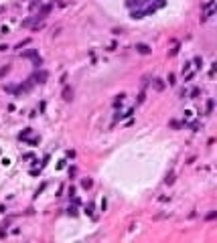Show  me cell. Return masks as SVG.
I'll use <instances>...</instances> for the list:
<instances>
[{
    "label": "cell",
    "instance_id": "1",
    "mask_svg": "<svg viewBox=\"0 0 217 243\" xmlns=\"http://www.w3.org/2000/svg\"><path fill=\"white\" fill-rule=\"evenodd\" d=\"M31 79H33V83H45V81L49 79V71H45V69H37L35 75H33Z\"/></svg>",
    "mask_w": 217,
    "mask_h": 243
},
{
    "label": "cell",
    "instance_id": "2",
    "mask_svg": "<svg viewBox=\"0 0 217 243\" xmlns=\"http://www.w3.org/2000/svg\"><path fill=\"white\" fill-rule=\"evenodd\" d=\"M51 8H53V4H51V2L43 4V6L39 8V14H37L35 18H37V20H43V18H47V16H49V12H51Z\"/></svg>",
    "mask_w": 217,
    "mask_h": 243
},
{
    "label": "cell",
    "instance_id": "3",
    "mask_svg": "<svg viewBox=\"0 0 217 243\" xmlns=\"http://www.w3.org/2000/svg\"><path fill=\"white\" fill-rule=\"evenodd\" d=\"M136 51L140 55H150V53H152V49H150L148 45H144V43H136Z\"/></svg>",
    "mask_w": 217,
    "mask_h": 243
},
{
    "label": "cell",
    "instance_id": "4",
    "mask_svg": "<svg viewBox=\"0 0 217 243\" xmlns=\"http://www.w3.org/2000/svg\"><path fill=\"white\" fill-rule=\"evenodd\" d=\"M61 97H63L65 101H71V99H73V89H71L69 85H65V87H63V93H61Z\"/></svg>",
    "mask_w": 217,
    "mask_h": 243
},
{
    "label": "cell",
    "instance_id": "5",
    "mask_svg": "<svg viewBox=\"0 0 217 243\" xmlns=\"http://www.w3.org/2000/svg\"><path fill=\"white\" fill-rule=\"evenodd\" d=\"M152 85H154V89H156V91H162L166 83H164V79H160V77H156V79H152Z\"/></svg>",
    "mask_w": 217,
    "mask_h": 243
},
{
    "label": "cell",
    "instance_id": "6",
    "mask_svg": "<svg viewBox=\"0 0 217 243\" xmlns=\"http://www.w3.org/2000/svg\"><path fill=\"white\" fill-rule=\"evenodd\" d=\"M31 132H33V128H25V130L18 134V138H20V140H27V138L31 136Z\"/></svg>",
    "mask_w": 217,
    "mask_h": 243
},
{
    "label": "cell",
    "instance_id": "7",
    "mask_svg": "<svg viewBox=\"0 0 217 243\" xmlns=\"http://www.w3.org/2000/svg\"><path fill=\"white\" fill-rule=\"evenodd\" d=\"M81 186H83L85 190H89V188L93 186V180H91V178H83V180H81Z\"/></svg>",
    "mask_w": 217,
    "mask_h": 243
},
{
    "label": "cell",
    "instance_id": "8",
    "mask_svg": "<svg viewBox=\"0 0 217 243\" xmlns=\"http://www.w3.org/2000/svg\"><path fill=\"white\" fill-rule=\"evenodd\" d=\"M93 209H95L93 203H87V205H85V211H83V213L87 215V217H93Z\"/></svg>",
    "mask_w": 217,
    "mask_h": 243
},
{
    "label": "cell",
    "instance_id": "9",
    "mask_svg": "<svg viewBox=\"0 0 217 243\" xmlns=\"http://www.w3.org/2000/svg\"><path fill=\"white\" fill-rule=\"evenodd\" d=\"M168 126H170L172 130H181V128H183V124H181L179 120H170V122H168Z\"/></svg>",
    "mask_w": 217,
    "mask_h": 243
},
{
    "label": "cell",
    "instance_id": "10",
    "mask_svg": "<svg viewBox=\"0 0 217 243\" xmlns=\"http://www.w3.org/2000/svg\"><path fill=\"white\" fill-rule=\"evenodd\" d=\"M23 57H31V59H35V57H39V55H37V49H29V51L23 53Z\"/></svg>",
    "mask_w": 217,
    "mask_h": 243
},
{
    "label": "cell",
    "instance_id": "11",
    "mask_svg": "<svg viewBox=\"0 0 217 243\" xmlns=\"http://www.w3.org/2000/svg\"><path fill=\"white\" fill-rule=\"evenodd\" d=\"M164 182H166V184H172V182H175V172H168L166 178H164Z\"/></svg>",
    "mask_w": 217,
    "mask_h": 243
},
{
    "label": "cell",
    "instance_id": "12",
    "mask_svg": "<svg viewBox=\"0 0 217 243\" xmlns=\"http://www.w3.org/2000/svg\"><path fill=\"white\" fill-rule=\"evenodd\" d=\"M191 65H195V67H197V69H201V65H203V59H201V57H195Z\"/></svg>",
    "mask_w": 217,
    "mask_h": 243
},
{
    "label": "cell",
    "instance_id": "13",
    "mask_svg": "<svg viewBox=\"0 0 217 243\" xmlns=\"http://www.w3.org/2000/svg\"><path fill=\"white\" fill-rule=\"evenodd\" d=\"M132 18H144V12L142 10H132Z\"/></svg>",
    "mask_w": 217,
    "mask_h": 243
},
{
    "label": "cell",
    "instance_id": "14",
    "mask_svg": "<svg viewBox=\"0 0 217 243\" xmlns=\"http://www.w3.org/2000/svg\"><path fill=\"white\" fill-rule=\"evenodd\" d=\"M124 97H126L124 93H120V95H116V99H114V105H120V103L124 101Z\"/></svg>",
    "mask_w": 217,
    "mask_h": 243
},
{
    "label": "cell",
    "instance_id": "15",
    "mask_svg": "<svg viewBox=\"0 0 217 243\" xmlns=\"http://www.w3.org/2000/svg\"><path fill=\"white\" fill-rule=\"evenodd\" d=\"M177 83V75L175 73H168V85H175Z\"/></svg>",
    "mask_w": 217,
    "mask_h": 243
},
{
    "label": "cell",
    "instance_id": "16",
    "mask_svg": "<svg viewBox=\"0 0 217 243\" xmlns=\"http://www.w3.org/2000/svg\"><path fill=\"white\" fill-rule=\"evenodd\" d=\"M199 93H201V89H199V87H195V89L191 91V99H195V97H197Z\"/></svg>",
    "mask_w": 217,
    "mask_h": 243
},
{
    "label": "cell",
    "instance_id": "17",
    "mask_svg": "<svg viewBox=\"0 0 217 243\" xmlns=\"http://www.w3.org/2000/svg\"><path fill=\"white\" fill-rule=\"evenodd\" d=\"M215 217H217V211H211V213H207V217H205V219H207V221H213Z\"/></svg>",
    "mask_w": 217,
    "mask_h": 243
},
{
    "label": "cell",
    "instance_id": "18",
    "mask_svg": "<svg viewBox=\"0 0 217 243\" xmlns=\"http://www.w3.org/2000/svg\"><path fill=\"white\" fill-rule=\"evenodd\" d=\"M213 112V99H207V114Z\"/></svg>",
    "mask_w": 217,
    "mask_h": 243
},
{
    "label": "cell",
    "instance_id": "19",
    "mask_svg": "<svg viewBox=\"0 0 217 243\" xmlns=\"http://www.w3.org/2000/svg\"><path fill=\"white\" fill-rule=\"evenodd\" d=\"M29 43H31V39H25L23 43H18V45H16V49H23L25 45H29Z\"/></svg>",
    "mask_w": 217,
    "mask_h": 243
},
{
    "label": "cell",
    "instance_id": "20",
    "mask_svg": "<svg viewBox=\"0 0 217 243\" xmlns=\"http://www.w3.org/2000/svg\"><path fill=\"white\" fill-rule=\"evenodd\" d=\"M144 99H146V91L142 89V91H140V95H138V103H142Z\"/></svg>",
    "mask_w": 217,
    "mask_h": 243
},
{
    "label": "cell",
    "instance_id": "21",
    "mask_svg": "<svg viewBox=\"0 0 217 243\" xmlns=\"http://www.w3.org/2000/svg\"><path fill=\"white\" fill-rule=\"evenodd\" d=\"M67 213H69L71 217H77V209H75V207H69V209H67Z\"/></svg>",
    "mask_w": 217,
    "mask_h": 243
},
{
    "label": "cell",
    "instance_id": "22",
    "mask_svg": "<svg viewBox=\"0 0 217 243\" xmlns=\"http://www.w3.org/2000/svg\"><path fill=\"white\" fill-rule=\"evenodd\" d=\"M179 49H181V47H179V45H175V49H170V53H168V55H170V57H175V55L179 53Z\"/></svg>",
    "mask_w": 217,
    "mask_h": 243
},
{
    "label": "cell",
    "instance_id": "23",
    "mask_svg": "<svg viewBox=\"0 0 217 243\" xmlns=\"http://www.w3.org/2000/svg\"><path fill=\"white\" fill-rule=\"evenodd\" d=\"M148 79H150L148 75H144V77H142V83H140V85H142V89H144V87H146V85H148Z\"/></svg>",
    "mask_w": 217,
    "mask_h": 243
},
{
    "label": "cell",
    "instance_id": "24",
    "mask_svg": "<svg viewBox=\"0 0 217 243\" xmlns=\"http://www.w3.org/2000/svg\"><path fill=\"white\" fill-rule=\"evenodd\" d=\"M41 65H43V59L41 57H35V67H41Z\"/></svg>",
    "mask_w": 217,
    "mask_h": 243
},
{
    "label": "cell",
    "instance_id": "25",
    "mask_svg": "<svg viewBox=\"0 0 217 243\" xmlns=\"http://www.w3.org/2000/svg\"><path fill=\"white\" fill-rule=\"evenodd\" d=\"M33 25V18H27V20H23V27H31Z\"/></svg>",
    "mask_w": 217,
    "mask_h": 243
},
{
    "label": "cell",
    "instance_id": "26",
    "mask_svg": "<svg viewBox=\"0 0 217 243\" xmlns=\"http://www.w3.org/2000/svg\"><path fill=\"white\" fill-rule=\"evenodd\" d=\"M33 158H35V156H33L31 152H29V154H23V160H33Z\"/></svg>",
    "mask_w": 217,
    "mask_h": 243
},
{
    "label": "cell",
    "instance_id": "27",
    "mask_svg": "<svg viewBox=\"0 0 217 243\" xmlns=\"http://www.w3.org/2000/svg\"><path fill=\"white\" fill-rule=\"evenodd\" d=\"M189 69H191V63H185V65H183V73H187Z\"/></svg>",
    "mask_w": 217,
    "mask_h": 243
},
{
    "label": "cell",
    "instance_id": "28",
    "mask_svg": "<svg viewBox=\"0 0 217 243\" xmlns=\"http://www.w3.org/2000/svg\"><path fill=\"white\" fill-rule=\"evenodd\" d=\"M140 2H142V0H136V4H140ZM126 4H128V6H134V0H128Z\"/></svg>",
    "mask_w": 217,
    "mask_h": 243
},
{
    "label": "cell",
    "instance_id": "29",
    "mask_svg": "<svg viewBox=\"0 0 217 243\" xmlns=\"http://www.w3.org/2000/svg\"><path fill=\"white\" fill-rule=\"evenodd\" d=\"M29 144H31V146H35V144H39V138H33V140H29Z\"/></svg>",
    "mask_w": 217,
    "mask_h": 243
},
{
    "label": "cell",
    "instance_id": "30",
    "mask_svg": "<svg viewBox=\"0 0 217 243\" xmlns=\"http://www.w3.org/2000/svg\"><path fill=\"white\" fill-rule=\"evenodd\" d=\"M73 194H75V186L71 184V186H69V196H73Z\"/></svg>",
    "mask_w": 217,
    "mask_h": 243
},
{
    "label": "cell",
    "instance_id": "31",
    "mask_svg": "<svg viewBox=\"0 0 217 243\" xmlns=\"http://www.w3.org/2000/svg\"><path fill=\"white\" fill-rule=\"evenodd\" d=\"M2 12H4V6H0V14H2Z\"/></svg>",
    "mask_w": 217,
    "mask_h": 243
}]
</instances>
